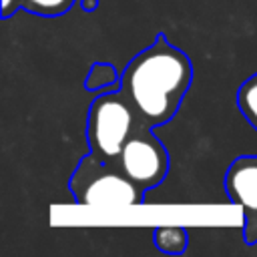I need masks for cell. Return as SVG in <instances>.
<instances>
[{
  "mask_svg": "<svg viewBox=\"0 0 257 257\" xmlns=\"http://www.w3.org/2000/svg\"><path fill=\"white\" fill-rule=\"evenodd\" d=\"M118 165L143 191H151L161 185L169 173V153L155 137L153 126L141 122L126 141Z\"/></svg>",
  "mask_w": 257,
  "mask_h": 257,
  "instance_id": "4",
  "label": "cell"
},
{
  "mask_svg": "<svg viewBox=\"0 0 257 257\" xmlns=\"http://www.w3.org/2000/svg\"><path fill=\"white\" fill-rule=\"evenodd\" d=\"M237 108L247 118V122L257 131V72L251 74L239 88L235 96Z\"/></svg>",
  "mask_w": 257,
  "mask_h": 257,
  "instance_id": "8",
  "label": "cell"
},
{
  "mask_svg": "<svg viewBox=\"0 0 257 257\" xmlns=\"http://www.w3.org/2000/svg\"><path fill=\"white\" fill-rule=\"evenodd\" d=\"M74 0H18V8L32 12L36 16L56 18L72 8Z\"/></svg>",
  "mask_w": 257,
  "mask_h": 257,
  "instance_id": "9",
  "label": "cell"
},
{
  "mask_svg": "<svg viewBox=\"0 0 257 257\" xmlns=\"http://www.w3.org/2000/svg\"><path fill=\"white\" fill-rule=\"evenodd\" d=\"M84 88L88 92H104V90H118L120 76L108 62H94L84 78Z\"/></svg>",
  "mask_w": 257,
  "mask_h": 257,
  "instance_id": "7",
  "label": "cell"
},
{
  "mask_svg": "<svg viewBox=\"0 0 257 257\" xmlns=\"http://www.w3.org/2000/svg\"><path fill=\"white\" fill-rule=\"evenodd\" d=\"M141 120L133 102L118 90L100 92L88 106L86 141L90 153L104 163H116Z\"/></svg>",
  "mask_w": 257,
  "mask_h": 257,
  "instance_id": "3",
  "label": "cell"
},
{
  "mask_svg": "<svg viewBox=\"0 0 257 257\" xmlns=\"http://www.w3.org/2000/svg\"><path fill=\"white\" fill-rule=\"evenodd\" d=\"M153 241L159 251L169 255H181L187 249L189 235L187 229L181 225H161L153 231Z\"/></svg>",
  "mask_w": 257,
  "mask_h": 257,
  "instance_id": "6",
  "label": "cell"
},
{
  "mask_svg": "<svg viewBox=\"0 0 257 257\" xmlns=\"http://www.w3.org/2000/svg\"><path fill=\"white\" fill-rule=\"evenodd\" d=\"M229 201L241 207L243 241L257 245V155L237 157L223 179Z\"/></svg>",
  "mask_w": 257,
  "mask_h": 257,
  "instance_id": "5",
  "label": "cell"
},
{
  "mask_svg": "<svg viewBox=\"0 0 257 257\" xmlns=\"http://www.w3.org/2000/svg\"><path fill=\"white\" fill-rule=\"evenodd\" d=\"M74 203L98 209H124L141 205L145 191L116 163H104L92 153L84 155L70 175Z\"/></svg>",
  "mask_w": 257,
  "mask_h": 257,
  "instance_id": "2",
  "label": "cell"
},
{
  "mask_svg": "<svg viewBox=\"0 0 257 257\" xmlns=\"http://www.w3.org/2000/svg\"><path fill=\"white\" fill-rule=\"evenodd\" d=\"M98 4H100V0H80V8L84 12H94L98 8Z\"/></svg>",
  "mask_w": 257,
  "mask_h": 257,
  "instance_id": "10",
  "label": "cell"
},
{
  "mask_svg": "<svg viewBox=\"0 0 257 257\" xmlns=\"http://www.w3.org/2000/svg\"><path fill=\"white\" fill-rule=\"evenodd\" d=\"M191 82V58L165 34H157L120 72V92L151 126L165 124L177 114Z\"/></svg>",
  "mask_w": 257,
  "mask_h": 257,
  "instance_id": "1",
  "label": "cell"
}]
</instances>
